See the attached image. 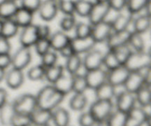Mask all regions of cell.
Segmentation results:
<instances>
[{
	"instance_id": "74e56055",
	"label": "cell",
	"mask_w": 151,
	"mask_h": 126,
	"mask_svg": "<svg viewBox=\"0 0 151 126\" xmlns=\"http://www.w3.org/2000/svg\"><path fill=\"white\" fill-rule=\"evenodd\" d=\"M112 51L114 52L118 61L119 62V63L122 65L125 64V63L126 62L128 59L129 58L130 55L134 51L132 50V48H131V46L128 45V43L120 45L119 47H116L114 49H112Z\"/></svg>"
},
{
	"instance_id": "f5cc1de1",
	"label": "cell",
	"mask_w": 151,
	"mask_h": 126,
	"mask_svg": "<svg viewBox=\"0 0 151 126\" xmlns=\"http://www.w3.org/2000/svg\"><path fill=\"white\" fill-rule=\"evenodd\" d=\"M11 51V44L7 38L0 35V54H10Z\"/></svg>"
},
{
	"instance_id": "7c38bea8",
	"label": "cell",
	"mask_w": 151,
	"mask_h": 126,
	"mask_svg": "<svg viewBox=\"0 0 151 126\" xmlns=\"http://www.w3.org/2000/svg\"><path fill=\"white\" fill-rule=\"evenodd\" d=\"M150 118L147 117L141 106H134L127 114L125 126H142L144 124L150 125Z\"/></svg>"
},
{
	"instance_id": "b9f144b4",
	"label": "cell",
	"mask_w": 151,
	"mask_h": 126,
	"mask_svg": "<svg viewBox=\"0 0 151 126\" xmlns=\"http://www.w3.org/2000/svg\"><path fill=\"white\" fill-rule=\"evenodd\" d=\"M75 37L77 38H87L91 36L92 26L90 23L85 22H78L76 23L75 28Z\"/></svg>"
},
{
	"instance_id": "ffe728a7",
	"label": "cell",
	"mask_w": 151,
	"mask_h": 126,
	"mask_svg": "<svg viewBox=\"0 0 151 126\" xmlns=\"http://www.w3.org/2000/svg\"><path fill=\"white\" fill-rule=\"evenodd\" d=\"M52 111L37 108L30 114L32 125L34 126H45L52 121Z\"/></svg>"
},
{
	"instance_id": "f907efd6",
	"label": "cell",
	"mask_w": 151,
	"mask_h": 126,
	"mask_svg": "<svg viewBox=\"0 0 151 126\" xmlns=\"http://www.w3.org/2000/svg\"><path fill=\"white\" fill-rule=\"evenodd\" d=\"M108 3L111 10L115 12H121L126 8L127 0H109Z\"/></svg>"
},
{
	"instance_id": "2e32d148",
	"label": "cell",
	"mask_w": 151,
	"mask_h": 126,
	"mask_svg": "<svg viewBox=\"0 0 151 126\" xmlns=\"http://www.w3.org/2000/svg\"><path fill=\"white\" fill-rule=\"evenodd\" d=\"M132 31L126 29L120 32H113L107 40L106 41V45L109 50L114 49L116 47L128 44Z\"/></svg>"
},
{
	"instance_id": "681fc988",
	"label": "cell",
	"mask_w": 151,
	"mask_h": 126,
	"mask_svg": "<svg viewBox=\"0 0 151 126\" xmlns=\"http://www.w3.org/2000/svg\"><path fill=\"white\" fill-rule=\"evenodd\" d=\"M42 0H21V7H23L32 13L38 11Z\"/></svg>"
},
{
	"instance_id": "d6986e66",
	"label": "cell",
	"mask_w": 151,
	"mask_h": 126,
	"mask_svg": "<svg viewBox=\"0 0 151 126\" xmlns=\"http://www.w3.org/2000/svg\"><path fill=\"white\" fill-rule=\"evenodd\" d=\"M144 84H145V79L140 71H134L130 72L122 86L125 90L131 93L135 94Z\"/></svg>"
},
{
	"instance_id": "ab89813d",
	"label": "cell",
	"mask_w": 151,
	"mask_h": 126,
	"mask_svg": "<svg viewBox=\"0 0 151 126\" xmlns=\"http://www.w3.org/2000/svg\"><path fill=\"white\" fill-rule=\"evenodd\" d=\"M46 67L41 64H38L31 67L27 72V76L28 79L33 81L42 80L44 79Z\"/></svg>"
},
{
	"instance_id": "7402d4cb",
	"label": "cell",
	"mask_w": 151,
	"mask_h": 126,
	"mask_svg": "<svg viewBox=\"0 0 151 126\" xmlns=\"http://www.w3.org/2000/svg\"><path fill=\"white\" fill-rule=\"evenodd\" d=\"M33 16L34 13L24 7H19L12 18L19 26V28H23L31 23H33Z\"/></svg>"
},
{
	"instance_id": "52a82bcc",
	"label": "cell",
	"mask_w": 151,
	"mask_h": 126,
	"mask_svg": "<svg viewBox=\"0 0 151 126\" xmlns=\"http://www.w3.org/2000/svg\"><path fill=\"white\" fill-rule=\"evenodd\" d=\"M91 26H92V29H91V36L96 43L106 42L111 34L113 32L111 23L108 20H105Z\"/></svg>"
},
{
	"instance_id": "94428289",
	"label": "cell",
	"mask_w": 151,
	"mask_h": 126,
	"mask_svg": "<svg viewBox=\"0 0 151 126\" xmlns=\"http://www.w3.org/2000/svg\"><path fill=\"white\" fill-rule=\"evenodd\" d=\"M109 0H95V1H108Z\"/></svg>"
},
{
	"instance_id": "db71d44e",
	"label": "cell",
	"mask_w": 151,
	"mask_h": 126,
	"mask_svg": "<svg viewBox=\"0 0 151 126\" xmlns=\"http://www.w3.org/2000/svg\"><path fill=\"white\" fill-rule=\"evenodd\" d=\"M11 66V55L10 54H0V67L6 69Z\"/></svg>"
},
{
	"instance_id": "c3c4849f",
	"label": "cell",
	"mask_w": 151,
	"mask_h": 126,
	"mask_svg": "<svg viewBox=\"0 0 151 126\" xmlns=\"http://www.w3.org/2000/svg\"><path fill=\"white\" fill-rule=\"evenodd\" d=\"M96 122V120L88 111L82 113L78 118L80 126H95Z\"/></svg>"
},
{
	"instance_id": "8fae6325",
	"label": "cell",
	"mask_w": 151,
	"mask_h": 126,
	"mask_svg": "<svg viewBox=\"0 0 151 126\" xmlns=\"http://www.w3.org/2000/svg\"><path fill=\"white\" fill-rule=\"evenodd\" d=\"M38 39L39 38L37 30V25L31 23L22 28V31L19 35V42L21 46L31 48L35 45Z\"/></svg>"
},
{
	"instance_id": "6da1fadb",
	"label": "cell",
	"mask_w": 151,
	"mask_h": 126,
	"mask_svg": "<svg viewBox=\"0 0 151 126\" xmlns=\"http://www.w3.org/2000/svg\"><path fill=\"white\" fill-rule=\"evenodd\" d=\"M35 97L38 108L52 111L63 102L65 95L50 84L41 88Z\"/></svg>"
},
{
	"instance_id": "1f68e13d",
	"label": "cell",
	"mask_w": 151,
	"mask_h": 126,
	"mask_svg": "<svg viewBox=\"0 0 151 126\" xmlns=\"http://www.w3.org/2000/svg\"><path fill=\"white\" fill-rule=\"evenodd\" d=\"M88 103V99L84 93H75L69 102V107L75 111H81L85 109Z\"/></svg>"
},
{
	"instance_id": "680465c9",
	"label": "cell",
	"mask_w": 151,
	"mask_h": 126,
	"mask_svg": "<svg viewBox=\"0 0 151 126\" xmlns=\"http://www.w3.org/2000/svg\"><path fill=\"white\" fill-rule=\"evenodd\" d=\"M5 73L6 71L4 69H2L0 67V82L2 80L4 79V76H5Z\"/></svg>"
},
{
	"instance_id": "7a4b0ae2",
	"label": "cell",
	"mask_w": 151,
	"mask_h": 126,
	"mask_svg": "<svg viewBox=\"0 0 151 126\" xmlns=\"http://www.w3.org/2000/svg\"><path fill=\"white\" fill-rule=\"evenodd\" d=\"M12 103L17 114L30 115L38 108L36 97L32 94H23L16 98Z\"/></svg>"
},
{
	"instance_id": "cb8c5ba5",
	"label": "cell",
	"mask_w": 151,
	"mask_h": 126,
	"mask_svg": "<svg viewBox=\"0 0 151 126\" xmlns=\"http://www.w3.org/2000/svg\"><path fill=\"white\" fill-rule=\"evenodd\" d=\"M94 91L96 100L112 101L116 95V87L108 81L103 83Z\"/></svg>"
},
{
	"instance_id": "8992f818",
	"label": "cell",
	"mask_w": 151,
	"mask_h": 126,
	"mask_svg": "<svg viewBox=\"0 0 151 126\" xmlns=\"http://www.w3.org/2000/svg\"><path fill=\"white\" fill-rule=\"evenodd\" d=\"M32 61V52L30 48L21 46L11 55V66L14 68L24 70Z\"/></svg>"
},
{
	"instance_id": "f1b7e54d",
	"label": "cell",
	"mask_w": 151,
	"mask_h": 126,
	"mask_svg": "<svg viewBox=\"0 0 151 126\" xmlns=\"http://www.w3.org/2000/svg\"><path fill=\"white\" fill-rule=\"evenodd\" d=\"M16 0H6L0 4V18H12L19 7Z\"/></svg>"
},
{
	"instance_id": "7dc6e473",
	"label": "cell",
	"mask_w": 151,
	"mask_h": 126,
	"mask_svg": "<svg viewBox=\"0 0 151 126\" xmlns=\"http://www.w3.org/2000/svg\"><path fill=\"white\" fill-rule=\"evenodd\" d=\"M32 125L30 115L17 114L13 117L10 126H30Z\"/></svg>"
},
{
	"instance_id": "8d00e7d4",
	"label": "cell",
	"mask_w": 151,
	"mask_h": 126,
	"mask_svg": "<svg viewBox=\"0 0 151 126\" xmlns=\"http://www.w3.org/2000/svg\"><path fill=\"white\" fill-rule=\"evenodd\" d=\"M143 35L137 33V32H131V37H130L129 41H128V45L131 46L134 51H145V42Z\"/></svg>"
},
{
	"instance_id": "f546056e",
	"label": "cell",
	"mask_w": 151,
	"mask_h": 126,
	"mask_svg": "<svg viewBox=\"0 0 151 126\" xmlns=\"http://www.w3.org/2000/svg\"><path fill=\"white\" fill-rule=\"evenodd\" d=\"M66 64L64 66V69L68 73L72 75H75L79 73L81 67H83L82 57L80 54H74L69 58L66 59Z\"/></svg>"
},
{
	"instance_id": "03108f58",
	"label": "cell",
	"mask_w": 151,
	"mask_h": 126,
	"mask_svg": "<svg viewBox=\"0 0 151 126\" xmlns=\"http://www.w3.org/2000/svg\"><path fill=\"white\" fill-rule=\"evenodd\" d=\"M30 126H32V125H30Z\"/></svg>"
},
{
	"instance_id": "91938a15",
	"label": "cell",
	"mask_w": 151,
	"mask_h": 126,
	"mask_svg": "<svg viewBox=\"0 0 151 126\" xmlns=\"http://www.w3.org/2000/svg\"><path fill=\"white\" fill-rule=\"evenodd\" d=\"M1 23H2V20L0 18V35H1Z\"/></svg>"
},
{
	"instance_id": "bcb514c9",
	"label": "cell",
	"mask_w": 151,
	"mask_h": 126,
	"mask_svg": "<svg viewBox=\"0 0 151 126\" xmlns=\"http://www.w3.org/2000/svg\"><path fill=\"white\" fill-rule=\"evenodd\" d=\"M58 9L64 15H75V0H58Z\"/></svg>"
},
{
	"instance_id": "9a60e30c",
	"label": "cell",
	"mask_w": 151,
	"mask_h": 126,
	"mask_svg": "<svg viewBox=\"0 0 151 126\" xmlns=\"http://www.w3.org/2000/svg\"><path fill=\"white\" fill-rule=\"evenodd\" d=\"M130 71L125 65H120L108 71L107 81L115 87L123 86Z\"/></svg>"
},
{
	"instance_id": "e575fe53",
	"label": "cell",
	"mask_w": 151,
	"mask_h": 126,
	"mask_svg": "<svg viewBox=\"0 0 151 126\" xmlns=\"http://www.w3.org/2000/svg\"><path fill=\"white\" fill-rule=\"evenodd\" d=\"M94 2L90 0H75V13L83 18H88Z\"/></svg>"
},
{
	"instance_id": "6125c7cd",
	"label": "cell",
	"mask_w": 151,
	"mask_h": 126,
	"mask_svg": "<svg viewBox=\"0 0 151 126\" xmlns=\"http://www.w3.org/2000/svg\"><path fill=\"white\" fill-rule=\"evenodd\" d=\"M6 0H0V4H1L2 2H4V1H5Z\"/></svg>"
},
{
	"instance_id": "277c9868",
	"label": "cell",
	"mask_w": 151,
	"mask_h": 126,
	"mask_svg": "<svg viewBox=\"0 0 151 126\" xmlns=\"http://www.w3.org/2000/svg\"><path fill=\"white\" fill-rule=\"evenodd\" d=\"M114 103L112 101L96 100L91 105L88 111L92 114L96 121H101L109 118L113 112Z\"/></svg>"
},
{
	"instance_id": "11a10c76",
	"label": "cell",
	"mask_w": 151,
	"mask_h": 126,
	"mask_svg": "<svg viewBox=\"0 0 151 126\" xmlns=\"http://www.w3.org/2000/svg\"><path fill=\"white\" fill-rule=\"evenodd\" d=\"M58 53L60 54V55L62 57L65 59L69 58V57H71L72 55H73L74 54H75V51H74L73 48H72V45H71L70 42L69 44H67L66 45H65L63 48H62L60 51H58Z\"/></svg>"
},
{
	"instance_id": "836d02e7",
	"label": "cell",
	"mask_w": 151,
	"mask_h": 126,
	"mask_svg": "<svg viewBox=\"0 0 151 126\" xmlns=\"http://www.w3.org/2000/svg\"><path fill=\"white\" fill-rule=\"evenodd\" d=\"M134 95L136 101L139 103L140 106L150 104V84H144Z\"/></svg>"
},
{
	"instance_id": "4fadbf2b",
	"label": "cell",
	"mask_w": 151,
	"mask_h": 126,
	"mask_svg": "<svg viewBox=\"0 0 151 126\" xmlns=\"http://www.w3.org/2000/svg\"><path fill=\"white\" fill-rule=\"evenodd\" d=\"M116 96V110L128 114L135 106L137 101L134 94L124 89V91L119 92Z\"/></svg>"
},
{
	"instance_id": "5b68a950",
	"label": "cell",
	"mask_w": 151,
	"mask_h": 126,
	"mask_svg": "<svg viewBox=\"0 0 151 126\" xmlns=\"http://www.w3.org/2000/svg\"><path fill=\"white\" fill-rule=\"evenodd\" d=\"M110 12L111 8L108 1H95L88 16L89 23L94 25L107 20Z\"/></svg>"
},
{
	"instance_id": "f35d334b",
	"label": "cell",
	"mask_w": 151,
	"mask_h": 126,
	"mask_svg": "<svg viewBox=\"0 0 151 126\" xmlns=\"http://www.w3.org/2000/svg\"><path fill=\"white\" fill-rule=\"evenodd\" d=\"M122 65L118 61L114 52L112 50H108V51L103 54V66L106 67V70H111L119 66Z\"/></svg>"
},
{
	"instance_id": "44dd1931",
	"label": "cell",
	"mask_w": 151,
	"mask_h": 126,
	"mask_svg": "<svg viewBox=\"0 0 151 126\" xmlns=\"http://www.w3.org/2000/svg\"><path fill=\"white\" fill-rule=\"evenodd\" d=\"M51 49L58 52L62 48L70 42L71 38L65 32L62 30L56 31L54 33H52L49 38Z\"/></svg>"
},
{
	"instance_id": "7bdbcfd3",
	"label": "cell",
	"mask_w": 151,
	"mask_h": 126,
	"mask_svg": "<svg viewBox=\"0 0 151 126\" xmlns=\"http://www.w3.org/2000/svg\"><path fill=\"white\" fill-rule=\"evenodd\" d=\"M76 23L75 15H64L60 21V27L63 32H70L74 29Z\"/></svg>"
},
{
	"instance_id": "be15d7a7",
	"label": "cell",
	"mask_w": 151,
	"mask_h": 126,
	"mask_svg": "<svg viewBox=\"0 0 151 126\" xmlns=\"http://www.w3.org/2000/svg\"><path fill=\"white\" fill-rule=\"evenodd\" d=\"M45 126H50V125H45Z\"/></svg>"
},
{
	"instance_id": "6f0895ef",
	"label": "cell",
	"mask_w": 151,
	"mask_h": 126,
	"mask_svg": "<svg viewBox=\"0 0 151 126\" xmlns=\"http://www.w3.org/2000/svg\"><path fill=\"white\" fill-rule=\"evenodd\" d=\"M95 126H109V122H108V120H101V121H98L96 122Z\"/></svg>"
},
{
	"instance_id": "d590c367",
	"label": "cell",
	"mask_w": 151,
	"mask_h": 126,
	"mask_svg": "<svg viewBox=\"0 0 151 126\" xmlns=\"http://www.w3.org/2000/svg\"><path fill=\"white\" fill-rule=\"evenodd\" d=\"M88 89L85 73H76L73 75L72 92L75 93H84Z\"/></svg>"
},
{
	"instance_id": "f6af8a7d",
	"label": "cell",
	"mask_w": 151,
	"mask_h": 126,
	"mask_svg": "<svg viewBox=\"0 0 151 126\" xmlns=\"http://www.w3.org/2000/svg\"><path fill=\"white\" fill-rule=\"evenodd\" d=\"M41 64L45 67H50V66L57 64L58 59V56L57 53L53 50H50L48 52L41 56Z\"/></svg>"
},
{
	"instance_id": "ee69618b",
	"label": "cell",
	"mask_w": 151,
	"mask_h": 126,
	"mask_svg": "<svg viewBox=\"0 0 151 126\" xmlns=\"http://www.w3.org/2000/svg\"><path fill=\"white\" fill-rule=\"evenodd\" d=\"M33 47L35 48L36 54L40 57L52 50L49 38H39L33 45Z\"/></svg>"
},
{
	"instance_id": "83f0119b",
	"label": "cell",
	"mask_w": 151,
	"mask_h": 126,
	"mask_svg": "<svg viewBox=\"0 0 151 126\" xmlns=\"http://www.w3.org/2000/svg\"><path fill=\"white\" fill-rule=\"evenodd\" d=\"M19 26L16 24L13 18L3 19L2 20L1 31V36L10 40L17 35L19 32Z\"/></svg>"
},
{
	"instance_id": "3957f363",
	"label": "cell",
	"mask_w": 151,
	"mask_h": 126,
	"mask_svg": "<svg viewBox=\"0 0 151 126\" xmlns=\"http://www.w3.org/2000/svg\"><path fill=\"white\" fill-rule=\"evenodd\" d=\"M124 65L130 72L139 71L142 69L150 66V54L145 51H133Z\"/></svg>"
},
{
	"instance_id": "9c48e42d",
	"label": "cell",
	"mask_w": 151,
	"mask_h": 126,
	"mask_svg": "<svg viewBox=\"0 0 151 126\" xmlns=\"http://www.w3.org/2000/svg\"><path fill=\"white\" fill-rule=\"evenodd\" d=\"M84 54L85 55L82 58V62L83 67L86 71L103 67V53L101 51L93 48Z\"/></svg>"
},
{
	"instance_id": "d6a6232c",
	"label": "cell",
	"mask_w": 151,
	"mask_h": 126,
	"mask_svg": "<svg viewBox=\"0 0 151 126\" xmlns=\"http://www.w3.org/2000/svg\"><path fill=\"white\" fill-rule=\"evenodd\" d=\"M150 5V0H127L126 9L131 14L134 15L145 10Z\"/></svg>"
},
{
	"instance_id": "4dcf8cb0",
	"label": "cell",
	"mask_w": 151,
	"mask_h": 126,
	"mask_svg": "<svg viewBox=\"0 0 151 126\" xmlns=\"http://www.w3.org/2000/svg\"><path fill=\"white\" fill-rule=\"evenodd\" d=\"M64 66L55 64L50 67H46L44 79L51 84H52L64 73Z\"/></svg>"
},
{
	"instance_id": "9f6ffc18",
	"label": "cell",
	"mask_w": 151,
	"mask_h": 126,
	"mask_svg": "<svg viewBox=\"0 0 151 126\" xmlns=\"http://www.w3.org/2000/svg\"><path fill=\"white\" fill-rule=\"evenodd\" d=\"M7 96L8 95L6 89L0 88V107L7 102Z\"/></svg>"
},
{
	"instance_id": "ac0fdd59",
	"label": "cell",
	"mask_w": 151,
	"mask_h": 126,
	"mask_svg": "<svg viewBox=\"0 0 151 126\" xmlns=\"http://www.w3.org/2000/svg\"><path fill=\"white\" fill-rule=\"evenodd\" d=\"M6 84L10 89H17L23 85L24 81V75L23 70L11 67L10 70L6 72L4 76Z\"/></svg>"
},
{
	"instance_id": "e7e4bbea",
	"label": "cell",
	"mask_w": 151,
	"mask_h": 126,
	"mask_svg": "<svg viewBox=\"0 0 151 126\" xmlns=\"http://www.w3.org/2000/svg\"><path fill=\"white\" fill-rule=\"evenodd\" d=\"M16 1H18V0H16Z\"/></svg>"
},
{
	"instance_id": "484cf974",
	"label": "cell",
	"mask_w": 151,
	"mask_h": 126,
	"mask_svg": "<svg viewBox=\"0 0 151 126\" xmlns=\"http://www.w3.org/2000/svg\"><path fill=\"white\" fill-rule=\"evenodd\" d=\"M15 114L16 111L13 103L7 101L0 107V124L3 126H10Z\"/></svg>"
},
{
	"instance_id": "e0dca14e",
	"label": "cell",
	"mask_w": 151,
	"mask_h": 126,
	"mask_svg": "<svg viewBox=\"0 0 151 126\" xmlns=\"http://www.w3.org/2000/svg\"><path fill=\"white\" fill-rule=\"evenodd\" d=\"M134 15L131 14L127 10V13H122V11L117 13V15L109 21L111 23L113 32H120V31L129 29L130 25L132 23Z\"/></svg>"
},
{
	"instance_id": "4316f807",
	"label": "cell",
	"mask_w": 151,
	"mask_h": 126,
	"mask_svg": "<svg viewBox=\"0 0 151 126\" xmlns=\"http://www.w3.org/2000/svg\"><path fill=\"white\" fill-rule=\"evenodd\" d=\"M52 121L55 126H69L70 122V115L66 109L57 107L52 110Z\"/></svg>"
},
{
	"instance_id": "30bf717a",
	"label": "cell",
	"mask_w": 151,
	"mask_h": 126,
	"mask_svg": "<svg viewBox=\"0 0 151 126\" xmlns=\"http://www.w3.org/2000/svg\"><path fill=\"white\" fill-rule=\"evenodd\" d=\"M107 75L108 70H104L102 67L86 71L85 77L88 89L94 90L103 83L107 81Z\"/></svg>"
},
{
	"instance_id": "ba28073f",
	"label": "cell",
	"mask_w": 151,
	"mask_h": 126,
	"mask_svg": "<svg viewBox=\"0 0 151 126\" xmlns=\"http://www.w3.org/2000/svg\"><path fill=\"white\" fill-rule=\"evenodd\" d=\"M58 11V0H44L37 12L41 19L49 22L55 18Z\"/></svg>"
},
{
	"instance_id": "603a6c76",
	"label": "cell",
	"mask_w": 151,
	"mask_h": 126,
	"mask_svg": "<svg viewBox=\"0 0 151 126\" xmlns=\"http://www.w3.org/2000/svg\"><path fill=\"white\" fill-rule=\"evenodd\" d=\"M53 86L58 92L66 96L67 94L72 92L73 85V75L69 73H63L55 83L52 84Z\"/></svg>"
},
{
	"instance_id": "5bb4252c",
	"label": "cell",
	"mask_w": 151,
	"mask_h": 126,
	"mask_svg": "<svg viewBox=\"0 0 151 126\" xmlns=\"http://www.w3.org/2000/svg\"><path fill=\"white\" fill-rule=\"evenodd\" d=\"M70 44L75 54L81 55L94 48L97 43L91 36H90L87 38H71Z\"/></svg>"
},
{
	"instance_id": "60d3db41",
	"label": "cell",
	"mask_w": 151,
	"mask_h": 126,
	"mask_svg": "<svg viewBox=\"0 0 151 126\" xmlns=\"http://www.w3.org/2000/svg\"><path fill=\"white\" fill-rule=\"evenodd\" d=\"M127 119V114L116 110L113 111L107 119L109 126H125Z\"/></svg>"
},
{
	"instance_id": "816d5d0a",
	"label": "cell",
	"mask_w": 151,
	"mask_h": 126,
	"mask_svg": "<svg viewBox=\"0 0 151 126\" xmlns=\"http://www.w3.org/2000/svg\"><path fill=\"white\" fill-rule=\"evenodd\" d=\"M37 30L39 38H49L51 35V29L47 24L37 25Z\"/></svg>"
},
{
	"instance_id": "d4e9b609",
	"label": "cell",
	"mask_w": 151,
	"mask_h": 126,
	"mask_svg": "<svg viewBox=\"0 0 151 126\" xmlns=\"http://www.w3.org/2000/svg\"><path fill=\"white\" fill-rule=\"evenodd\" d=\"M133 32L137 33L143 34L146 33L149 30L150 26V17L149 15L141 14L137 16V18H134L132 21Z\"/></svg>"
}]
</instances>
